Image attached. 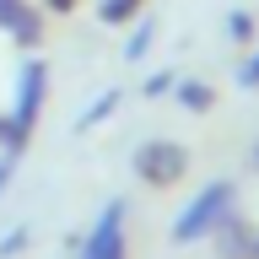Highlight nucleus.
<instances>
[{
	"instance_id": "1",
	"label": "nucleus",
	"mask_w": 259,
	"mask_h": 259,
	"mask_svg": "<svg viewBox=\"0 0 259 259\" xmlns=\"http://www.w3.org/2000/svg\"><path fill=\"white\" fill-rule=\"evenodd\" d=\"M222 205H227V189H222V184H216V189H205V194H200V200H194L189 210H184V216H178L173 238H178V243L200 238V232H205V227H210V216H222Z\"/></svg>"
},
{
	"instance_id": "3",
	"label": "nucleus",
	"mask_w": 259,
	"mask_h": 259,
	"mask_svg": "<svg viewBox=\"0 0 259 259\" xmlns=\"http://www.w3.org/2000/svg\"><path fill=\"white\" fill-rule=\"evenodd\" d=\"M135 162L146 167V178H151V184H162V167H178L184 157H178V151H146V157H135Z\"/></svg>"
},
{
	"instance_id": "4",
	"label": "nucleus",
	"mask_w": 259,
	"mask_h": 259,
	"mask_svg": "<svg viewBox=\"0 0 259 259\" xmlns=\"http://www.w3.org/2000/svg\"><path fill=\"white\" fill-rule=\"evenodd\" d=\"M184 103H189V108H205L210 97H205V87H184Z\"/></svg>"
},
{
	"instance_id": "5",
	"label": "nucleus",
	"mask_w": 259,
	"mask_h": 259,
	"mask_svg": "<svg viewBox=\"0 0 259 259\" xmlns=\"http://www.w3.org/2000/svg\"><path fill=\"white\" fill-rule=\"evenodd\" d=\"M243 81H259V60H254V65H248V70H243Z\"/></svg>"
},
{
	"instance_id": "2",
	"label": "nucleus",
	"mask_w": 259,
	"mask_h": 259,
	"mask_svg": "<svg viewBox=\"0 0 259 259\" xmlns=\"http://www.w3.org/2000/svg\"><path fill=\"white\" fill-rule=\"evenodd\" d=\"M87 259H119V205H108V216H103V222L92 227Z\"/></svg>"
}]
</instances>
